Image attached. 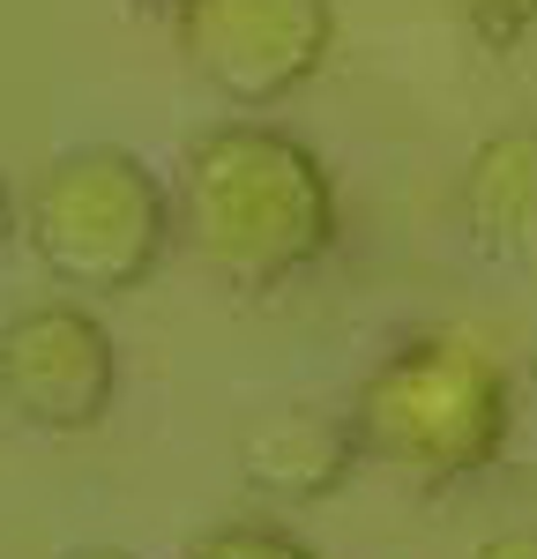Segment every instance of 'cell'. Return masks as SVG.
Segmentation results:
<instances>
[{
  "label": "cell",
  "instance_id": "8992f818",
  "mask_svg": "<svg viewBox=\"0 0 537 559\" xmlns=\"http://www.w3.org/2000/svg\"><path fill=\"white\" fill-rule=\"evenodd\" d=\"M463 224L478 254L537 269V120L492 128L463 165Z\"/></svg>",
  "mask_w": 537,
  "mask_h": 559
},
{
  "label": "cell",
  "instance_id": "7a4b0ae2",
  "mask_svg": "<svg viewBox=\"0 0 537 559\" xmlns=\"http://www.w3.org/2000/svg\"><path fill=\"white\" fill-rule=\"evenodd\" d=\"M508 373L463 336H418L389 350L351 395V432L366 463L410 477L426 492L463 485L508 448Z\"/></svg>",
  "mask_w": 537,
  "mask_h": 559
},
{
  "label": "cell",
  "instance_id": "5b68a950",
  "mask_svg": "<svg viewBox=\"0 0 537 559\" xmlns=\"http://www.w3.org/2000/svg\"><path fill=\"white\" fill-rule=\"evenodd\" d=\"M0 395L38 432H97L120 395V350L105 321L68 299L23 306L0 329Z\"/></svg>",
  "mask_w": 537,
  "mask_h": 559
},
{
  "label": "cell",
  "instance_id": "3957f363",
  "mask_svg": "<svg viewBox=\"0 0 537 559\" xmlns=\"http://www.w3.org/2000/svg\"><path fill=\"white\" fill-rule=\"evenodd\" d=\"M179 231V202L165 179L150 173L134 150H68L52 157L23 202V239L52 284L90 292V299H120L134 292Z\"/></svg>",
  "mask_w": 537,
  "mask_h": 559
},
{
  "label": "cell",
  "instance_id": "ba28073f",
  "mask_svg": "<svg viewBox=\"0 0 537 559\" xmlns=\"http://www.w3.org/2000/svg\"><path fill=\"white\" fill-rule=\"evenodd\" d=\"M194 552H202V559H231V552L307 559V537H291V530H276V522H217V530H202V537H194Z\"/></svg>",
  "mask_w": 537,
  "mask_h": 559
},
{
  "label": "cell",
  "instance_id": "9c48e42d",
  "mask_svg": "<svg viewBox=\"0 0 537 559\" xmlns=\"http://www.w3.org/2000/svg\"><path fill=\"white\" fill-rule=\"evenodd\" d=\"M463 15H470V31H478V38L515 45L537 23V0H463Z\"/></svg>",
  "mask_w": 537,
  "mask_h": 559
},
{
  "label": "cell",
  "instance_id": "52a82bcc",
  "mask_svg": "<svg viewBox=\"0 0 537 559\" xmlns=\"http://www.w3.org/2000/svg\"><path fill=\"white\" fill-rule=\"evenodd\" d=\"M239 463H247V485H254V492H276V500H329V492L351 477V463H366V448H358V432H351V411H344V418L291 411V418H276V426L247 432Z\"/></svg>",
  "mask_w": 537,
  "mask_h": 559
},
{
  "label": "cell",
  "instance_id": "277c9868",
  "mask_svg": "<svg viewBox=\"0 0 537 559\" xmlns=\"http://www.w3.org/2000/svg\"><path fill=\"white\" fill-rule=\"evenodd\" d=\"M179 52L231 112H268L321 75L336 45L329 0H179Z\"/></svg>",
  "mask_w": 537,
  "mask_h": 559
},
{
  "label": "cell",
  "instance_id": "6da1fadb",
  "mask_svg": "<svg viewBox=\"0 0 537 559\" xmlns=\"http://www.w3.org/2000/svg\"><path fill=\"white\" fill-rule=\"evenodd\" d=\"M179 239L231 292H276L336 247V179L291 128L224 120L172 179Z\"/></svg>",
  "mask_w": 537,
  "mask_h": 559
},
{
  "label": "cell",
  "instance_id": "30bf717a",
  "mask_svg": "<svg viewBox=\"0 0 537 559\" xmlns=\"http://www.w3.org/2000/svg\"><path fill=\"white\" fill-rule=\"evenodd\" d=\"M486 552H492V559H530V552H537V537H492Z\"/></svg>",
  "mask_w": 537,
  "mask_h": 559
}]
</instances>
